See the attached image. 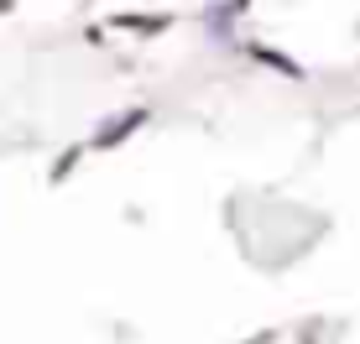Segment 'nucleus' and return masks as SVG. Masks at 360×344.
Instances as JSON below:
<instances>
[{"label":"nucleus","instance_id":"f257e3e1","mask_svg":"<svg viewBox=\"0 0 360 344\" xmlns=\"http://www.w3.org/2000/svg\"><path fill=\"white\" fill-rule=\"evenodd\" d=\"M141 120H146V110H131V115H120V120H110V126H105V131H99V136H94V146H110V141H120V136H131V131H136V126H141Z\"/></svg>","mask_w":360,"mask_h":344}]
</instances>
